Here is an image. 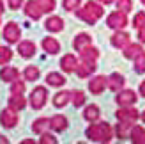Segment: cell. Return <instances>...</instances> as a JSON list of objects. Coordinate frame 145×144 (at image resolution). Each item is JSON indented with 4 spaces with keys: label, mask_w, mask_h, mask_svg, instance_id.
<instances>
[{
    "label": "cell",
    "mask_w": 145,
    "mask_h": 144,
    "mask_svg": "<svg viewBox=\"0 0 145 144\" xmlns=\"http://www.w3.org/2000/svg\"><path fill=\"white\" fill-rule=\"evenodd\" d=\"M76 75L80 78H87V77H90L94 71H96V62H87V61H82L76 66Z\"/></svg>",
    "instance_id": "7c38bea8"
},
{
    "label": "cell",
    "mask_w": 145,
    "mask_h": 144,
    "mask_svg": "<svg viewBox=\"0 0 145 144\" xmlns=\"http://www.w3.org/2000/svg\"><path fill=\"white\" fill-rule=\"evenodd\" d=\"M69 100H71V92L69 91H60L53 96V105L57 109H62V107H66L69 103Z\"/></svg>",
    "instance_id": "603a6c76"
},
{
    "label": "cell",
    "mask_w": 145,
    "mask_h": 144,
    "mask_svg": "<svg viewBox=\"0 0 145 144\" xmlns=\"http://www.w3.org/2000/svg\"><path fill=\"white\" fill-rule=\"evenodd\" d=\"M46 82H48V85H53V87H60V85H64L66 84V78H64L60 73H48L46 75Z\"/></svg>",
    "instance_id": "4316f807"
},
{
    "label": "cell",
    "mask_w": 145,
    "mask_h": 144,
    "mask_svg": "<svg viewBox=\"0 0 145 144\" xmlns=\"http://www.w3.org/2000/svg\"><path fill=\"white\" fill-rule=\"evenodd\" d=\"M138 39H140V43H145V25L138 28Z\"/></svg>",
    "instance_id": "60d3db41"
},
{
    "label": "cell",
    "mask_w": 145,
    "mask_h": 144,
    "mask_svg": "<svg viewBox=\"0 0 145 144\" xmlns=\"http://www.w3.org/2000/svg\"><path fill=\"white\" fill-rule=\"evenodd\" d=\"M2 13H4V2L0 0V14H2Z\"/></svg>",
    "instance_id": "f6af8a7d"
},
{
    "label": "cell",
    "mask_w": 145,
    "mask_h": 144,
    "mask_svg": "<svg viewBox=\"0 0 145 144\" xmlns=\"http://www.w3.org/2000/svg\"><path fill=\"white\" fill-rule=\"evenodd\" d=\"M2 36H4V39L7 43H11V45L12 43H20V27L14 23V21H11V23L5 25Z\"/></svg>",
    "instance_id": "9c48e42d"
},
{
    "label": "cell",
    "mask_w": 145,
    "mask_h": 144,
    "mask_svg": "<svg viewBox=\"0 0 145 144\" xmlns=\"http://www.w3.org/2000/svg\"><path fill=\"white\" fill-rule=\"evenodd\" d=\"M85 133H87V137L94 142H110L112 137H113V130L106 121H103V123H96V121H94V123L87 128Z\"/></svg>",
    "instance_id": "6da1fadb"
},
{
    "label": "cell",
    "mask_w": 145,
    "mask_h": 144,
    "mask_svg": "<svg viewBox=\"0 0 145 144\" xmlns=\"http://www.w3.org/2000/svg\"><path fill=\"white\" fill-rule=\"evenodd\" d=\"M41 144H57V139L53 137L52 133H48V132H44L42 133V137H41V141H39Z\"/></svg>",
    "instance_id": "f35d334b"
},
{
    "label": "cell",
    "mask_w": 145,
    "mask_h": 144,
    "mask_svg": "<svg viewBox=\"0 0 145 144\" xmlns=\"http://www.w3.org/2000/svg\"><path fill=\"white\" fill-rule=\"evenodd\" d=\"M46 100H48V91H46V87L37 85V87L32 91V94H30V105H32V109L34 110L42 109L44 103H46Z\"/></svg>",
    "instance_id": "277c9868"
},
{
    "label": "cell",
    "mask_w": 145,
    "mask_h": 144,
    "mask_svg": "<svg viewBox=\"0 0 145 144\" xmlns=\"http://www.w3.org/2000/svg\"><path fill=\"white\" fill-rule=\"evenodd\" d=\"M37 2L44 13H52L55 9V0H37Z\"/></svg>",
    "instance_id": "8d00e7d4"
},
{
    "label": "cell",
    "mask_w": 145,
    "mask_h": 144,
    "mask_svg": "<svg viewBox=\"0 0 145 144\" xmlns=\"http://www.w3.org/2000/svg\"><path fill=\"white\" fill-rule=\"evenodd\" d=\"M18 52H20L21 57L28 59V57H32L35 54V43L34 41H21V43H18Z\"/></svg>",
    "instance_id": "9a60e30c"
},
{
    "label": "cell",
    "mask_w": 145,
    "mask_h": 144,
    "mask_svg": "<svg viewBox=\"0 0 145 144\" xmlns=\"http://www.w3.org/2000/svg\"><path fill=\"white\" fill-rule=\"evenodd\" d=\"M99 57V50L94 48V46H87L80 52V59L82 61H87V62H96Z\"/></svg>",
    "instance_id": "ac0fdd59"
},
{
    "label": "cell",
    "mask_w": 145,
    "mask_h": 144,
    "mask_svg": "<svg viewBox=\"0 0 145 144\" xmlns=\"http://www.w3.org/2000/svg\"><path fill=\"white\" fill-rule=\"evenodd\" d=\"M140 94H142V96L145 98V80H143V82L140 84Z\"/></svg>",
    "instance_id": "b9f144b4"
},
{
    "label": "cell",
    "mask_w": 145,
    "mask_h": 144,
    "mask_svg": "<svg viewBox=\"0 0 145 144\" xmlns=\"http://www.w3.org/2000/svg\"><path fill=\"white\" fill-rule=\"evenodd\" d=\"M23 144H34V141H32V139H25Z\"/></svg>",
    "instance_id": "ee69618b"
},
{
    "label": "cell",
    "mask_w": 145,
    "mask_h": 144,
    "mask_svg": "<svg viewBox=\"0 0 145 144\" xmlns=\"http://www.w3.org/2000/svg\"><path fill=\"white\" fill-rule=\"evenodd\" d=\"M140 118H142V121H143V123H145V110H143V112L140 114Z\"/></svg>",
    "instance_id": "bcb514c9"
},
{
    "label": "cell",
    "mask_w": 145,
    "mask_h": 144,
    "mask_svg": "<svg viewBox=\"0 0 145 144\" xmlns=\"http://www.w3.org/2000/svg\"><path fill=\"white\" fill-rule=\"evenodd\" d=\"M131 128H133V123H127V121H119L117 126H115L117 137H119V139H126V137H129V133H131Z\"/></svg>",
    "instance_id": "7402d4cb"
},
{
    "label": "cell",
    "mask_w": 145,
    "mask_h": 144,
    "mask_svg": "<svg viewBox=\"0 0 145 144\" xmlns=\"http://www.w3.org/2000/svg\"><path fill=\"white\" fill-rule=\"evenodd\" d=\"M133 64H135V71L136 73H145V52H142V54H138L133 59Z\"/></svg>",
    "instance_id": "f546056e"
},
{
    "label": "cell",
    "mask_w": 145,
    "mask_h": 144,
    "mask_svg": "<svg viewBox=\"0 0 145 144\" xmlns=\"http://www.w3.org/2000/svg\"><path fill=\"white\" fill-rule=\"evenodd\" d=\"M143 52V48H142V45H136V43H131L127 48H124V57L126 59H135L138 54H142Z\"/></svg>",
    "instance_id": "f1b7e54d"
},
{
    "label": "cell",
    "mask_w": 145,
    "mask_h": 144,
    "mask_svg": "<svg viewBox=\"0 0 145 144\" xmlns=\"http://www.w3.org/2000/svg\"><path fill=\"white\" fill-rule=\"evenodd\" d=\"M44 27H46V30H50V32H60L64 28V20L59 18V16H50L46 20Z\"/></svg>",
    "instance_id": "e0dca14e"
},
{
    "label": "cell",
    "mask_w": 145,
    "mask_h": 144,
    "mask_svg": "<svg viewBox=\"0 0 145 144\" xmlns=\"http://www.w3.org/2000/svg\"><path fill=\"white\" fill-rule=\"evenodd\" d=\"M115 4H117L119 11H124V13H129L133 9V0H115Z\"/></svg>",
    "instance_id": "836d02e7"
},
{
    "label": "cell",
    "mask_w": 145,
    "mask_h": 144,
    "mask_svg": "<svg viewBox=\"0 0 145 144\" xmlns=\"http://www.w3.org/2000/svg\"><path fill=\"white\" fill-rule=\"evenodd\" d=\"M82 4V0H64V9L66 11H74L80 7Z\"/></svg>",
    "instance_id": "74e56055"
},
{
    "label": "cell",
    "mask_w": 145,
    "mask_h": 144,
    "mask_svg": "<svg viewBox=\"0 0 145 144\" xmlns=\"http://www.w3.org/2000/svg\"><path fill=\"white\" fill-rule=\"evenodd\" d=\"M138 96H136V92L133 89H124V91H119L117 98H115V102H117L120 107H127V105H135Z\"/></svg>",
    "instance_id": "52a82bcc"
},
{
    "label": "cell",
    "mask_w": 145,
    "mask_h": 144,
    "mask_svg": "<svg viewBox=\"0 0 145 144\" xmlns=\"http://www.w3.org/2000/svg\"><path fill=\"white\" fill-rule=\"evenodd\" d=\"M48 128H52V126H50V119L48 118H39V119H35L34 125H32L34 133H39V135H42L44 132H48Z\"/></svg>",
    "instance_id": "cb8c5ba5"
},
{
    "label": "cell",
    "mask_w": 145,
    "mask_h": 144,
    "mask_svg": "<svg viewBox=\"0 0 145 144\" xmlns=\"http://www.w3.org/2000/svg\"><path fill=\"white\" fill-rule=\"evenodd\" d=\"M42 11L41 9V5H39V2L37 0H28V2L25 4V14L28 18H32V20H39L41 16H42Z\"/></svg>",
    "instance_id": "8fae6325"
},
{
    "label": "cell",
    "mask_w": 145,
    "mask_h": 144,
    "mask_svg": "<svg viewBox=\"0 0 145 144\" xmlns=\"http://www.w3.org/2000/svg\"><path fill=\"white\" fill-rule=\"evenodd\" d=\"M105 87H108V77L97 75L89 82V91L92 94H101V92L105 91Z\"/></svg>",
    "instance_id": "30bf717a"
},
{
    "label": "cell",
    "mask_w": 145,
    "mask_h": 144,
    "mask_svg": "<svg viewBox=\"0 0 145 144\" xmlns=\"http://www.w3.org/2000/svg\"><path fill=\"white\" fill-rule=\"evenodd\" d=\"M115 118L119 121H127V123H136V119L140 118V112L133 109V105H127V107H122L115 112Z\"/></svg>",
    "instance_id": "5b68a950"
},
{
    "label": "cell",
    "mask_w": 145,
    "mask_h": 144,
    "mask_svg": "<svg viewBox=\"0 0 145 144\" xmlns=\"http://www.w3.org/2000/svg\"><path fill=\"white\" fill-rule=\"evenodd\" d=\"M112 45L115 48H119V50H124L127 48L129 45H131V36H129L127 32H122V30H117L113 36H112Z\"/></svg>",
    "instance_id": "ba28073f"
},
{
    "label": "cell",
    "mask_w": 145,
    "mask_h": 144,
    "mask_svg": "<svg viewBox=\"0 0 145 144\" xmlns=\"http://www.w3.org/2000/svg\"><path fill=\"white\" fill-rule=\"evenodd\" d=\"M71 102H72V105L76 107H82L83 103H85V94L82 91H74V92H71Z\"/></svg>",
    "instance_id": "d6a6232c"
},
{
    "label": "cell",
    "mask_w": 145,
    "mask_h": 144,
    "mask_svg": "<svg viewBox=\"0 0 145 144\" xmlns=\"http://www.w3.org/2000/svg\"><path fill=\"white\" fill-rule=\"evenodd\" d=\"M18 69L12 68V66H4L2 69H0V78H2L4 82H14L18 80Z\"/></svg>",
    "instance_id": "ffe728a7"
},
{
    "label": "cell",
    "mask_w": 145,
    "mask_h": 144,
    "mask_svg": "<svg viewBox=\"0 0 145 144\" xmlns=\"http://www.w3.org/2000/svg\"><path fill=\"white\" fill-rule=\"evenodd\" d=\"M142 4H143V5H145V0H142Z\"/></svg>",
    "instance_id": "7dc6e473"
},
{
    "label": "cell",
    "mask_w": 145,
    "mask_h": 144,
    "mask_svg": "<svg viewBox=\"0 0 145 144\" xmlns=\"http://www.w3.org/2000/svg\"><path fill=\"white\" fill-rule=\"evenodd\" d=\"M90 45H92V36H90V34H87V32L78 34L76 38H74V41H72V46H74L78 52H82L83 48L90 46Z\"/></svg>",
    "instance_id": "4fadbf2b"
},
{
    "label": "cell",
    "mask_w": 145,
    "mask_h": 144,
    "mask_svg": "<svg viewBox=\"0 0 145 144\" xmlns=\"http://www.w3.org/2000/svg\"><path fill=\"white\" fill-rule=\"evenodd\" d=\"M103 14H105V9H103V5H99L97 2H87L82 9L76 11V16L80 20H83L85 23H89V25H94Z\"/></svg>",
    "instance_id": "7a4b0ae2"
},
{
    "label": "cell",
    "mask_w": 145,
    "mask_h": 144,
    "mask_svg": "<svg viewBox=\"0 0 145 144\" xmlns=\"http://www.w3.org/2000/svg\"><path fill=\"white\" fill-rule=\"evenodd\" d=\"M99 107L97 105H89L87 109L83 110V118L87 119V121H90V123H94V121H97L99 119Z\"/></svg>",
    "instance_id": "484cf974"
},
{
    "label": "cell",
    "mask_w": 145,
    "mask_h": 144,
    "mask_svg": "<svg viewBox=\"0 0 145 144\" xmlns=\"http://www.w3.org/2000/svg\"><path fill=\"white\" fill-rule=\"evenodd\" d=\"M143 25H145V13L140 11V13H136L135 18H133V27H135V28H140V27H143Z\"/></svg>",
    "instance_id": "d590c367"
},
{
    "label": "cell",
    "mask_w": 145,
    "mask_h": 144,
    "mask_svg": "<svg viewBox=\"0 0 145 144\" xmlns=\"http://www.w3.org/2000/svg\"><path fill=\"white\" fill-rule=\"evenodd\" d=\"M23 77H25V80H30V82L37 80L39 78V68L37 66H27L25 71H23Z\"/></svg>",
    "instance_id": "4dcf8cb0"
},
{
    "label": "cell",
    "mask_w": 145,
    "mask_h": 144,
    "mask_svg": "<svg viewBox=\"0 0 145 144\" xmlns=\"http://www.w3.org/2000/svg\"><path fill=\"white\" fill-rule=\"evenodd\" d=\"M50 126H52V130H55V132H64L67 128V119L64 116H60V114H57V116H53L50 119Z\"/></svg>",
    "instance_id": "44dd1931"
},
{
    "label": "cell",
    "mask_w": 145,
    "mask_h": 144,
    "mask_svg": "<svg viewBox=\"0 0 145 144\" xmlns=\"http://www.w3.org/2000/svg\"><path fill=\"white\" fill-rule=\"evenodd\" d=\"M12 59V50L11 48H7V46H0V64H7Z\"/></svg>",
    "instance_id": "1f68e13d"
},
{
    "label": "cell",
    "mask_w": 145,
    "mask_h": 144,
    "mask_svg": "<svg viewBox=\"0 0 145 144\" xmlns=\"http://www.w3.org/2000/svg\"><path fill=\"white\" fill-rule=\"evenodd\" d=\"M124 84H126L124 77L119 75V73H112L110 77H108V87H110L113 92H119L122 87H124Z\"/></svg>",
    "instance_id": "5bb4252c"
},
{
    "label": "cell",
    "mask_w": 145,
    "mask_h": 144,
    "mask_svg": "<svg viewBox=\"0 0 145 144\" xmlns=\"http://www.w3.org/2000/svg\"><path fill=\"white\" fill-rule=\"evenodd\" d=\"M129 139L135 144H145V130L142 126H133L131 133H129Z\"/></svg>",
    "instance_id": "d4e9b609"
},
{
    "label": "cell",
    "mask_w": 145,
    "mask_h": 144,
    "mask_svg": "<svg viewBox=\"0 0 145 144\" xmlns=\"http://www.w3.org/2000/svg\"><path fill=\"white\" fill-rule=\"evenodd\" d=\"M97 2H101V4H105V5H108V4H112V2H115V0H97Z\"/></svg>",
    "instance_id": "7bdbcfd3"
},
{
    "label": "cell",
    "mask_w": 145,
    "mask_h": 144,
    "mask_svg": "<svg viewBox=\"0 0 145 144\" xmlns=\"http://www.w3.org/2000/svg\"><path fill=\"white\" fill-rule=\"evenodd\" d=\"M18 110L9 107V109H4L2 114H0V123H2L4 128H14L18 123Z\"/></svg>",
    "instance_id": "8992f818"
},
{
    "label": "cell",
    "mask_w": 145,
    "mask_h": 144,
    "mask_svg": "<svg viewBox=\"0 0 145 144\" xmlns=\"http://www.w3.org/2000/svg\"><path fill=\"white\" fill-rule=\"evenodd\" d=\"M78 66V62H76V57L72 55V54H66L62 57V61H60V68L66 71V73H71V71H74Z\"/></svg>",
    "instance_id": "2e32d148"
},
{
    "label": "cell",
    "mask_w": 145,
    "mask_h": 144,
    "mask_svg": "<svg viewBox=\"0 0 145 144\" xmlns=\"http://www.w3.org/2000/svg\"><path fill=\"white\" fill-rule=\"evenodd\" d=\"M42 48H44V52H48L50 55H55V54H59V50H60V43L55 38H44L42 39Z\"/></svg>",
    "instance_id": "d6986e66"
},
{
    "label": "cell",
    "mask_w": 145,
    "mask_h": 144,
    "mask_svg": "<svg viewBox=\"0 0 145 144\" xmlns=\"http://www.w3.org/2000/svg\"><path fill=\"white\" fill-rule=\"evenodd\" d=\"M23 92H25V82L14 80L11 85V94H23Z\"/></svg>",
    "instance_id": "e575fe53"
},
{
    "label": "cell",
    "mask_w": 145,
    "mask_h": 144,
    "mask_svg": "<svg viewBox=\"0 0 145 144\" xmlns=\"http://www.w3.org/2000/svg\"><path fill=\"white\" fill-rule=\"evenodd\" d=\"M25 105H27V100L23 98V94H11L9 107H12L16 110H21V109H25Z\"/></svg>",
    "instance_id": "83f0119b"
},
{
    "label": "cell",
    "mask_w": 145,
    "mask_h": 144,
    "mask_svg": "<svg viewBox=\"0 0 145 144\" xmlns=\"http://www.w3.org/2000/svg\"><path fill=\"white\" fill-rule=\"evenodd\" d=\"M127 23H129L127 13H124V11H113L106 18V25L110 28H113V30H122Z\"/></svg>",
    "instance_id": "3957f363"
},
{
    "label": "cell",
    "mask_w": 145,
    "mask_h": 144,
    "mask_svg": "<svg viewBox=\"0 0 145 144\" xmlns=\"http://www.w3.org/2000/svg\"><path fill=\"white\" fill-rule=\"evenodd\" d=\"M7 2H9V7H11V9H20V5H21V2H23V0H7Z\"/></svg>",
    "instance_id": "ab89813d"
}]
</instances>
